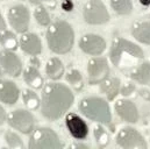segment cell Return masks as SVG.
I'll list each match as a JSON object with an SVG mask.
<instances>
[{
	"mask_svg": "<svg viewBox=\"0 0 150 149\" xmlns=\"http://www.w3.org/2000/svg\"><path fill=\"white\" fill-rule=\"evenodd\" d=\"M116 143L125 149H146L147 143L143 136L134 128L126 127L116 135Z\"/></svg>",
	"mask_w": 150,
	"mask_h": 149,
	"instance_id": "cell-7",
	"label": "cell"
},
{
	"mask_svg": "<svg viewBox=\"0 0 150 149\" xmlns=\"http://www.w3.org/2000/svg\"><path fill=\"white\" fill-rule=\"evenodd\" d=\"M115 111L120 118L128 122H136L139 119V112L134 103L130 100H119L115 103Z\"/></svg>",
	"mask_w": 150,
	"mask_h": 149,
	"instance_id": "cell-15",
	"label": "cell"
},
{
	"mask_svg": "<svg viewBox=\"0 0 150 149\" xmlns=\"http://www.w3.org/2000/svg\"><path fill=\"white\" fill-rule=\"evenodd\" d=\"M32 4H47L49 6H55L56 5V0H28Z\"/></svg>",
	"mask_w": 150,
	"mask_h": 149,
	"instance_id": "cell-30",
	"label": "cell"
},
{
	"mask_svg": "<svg viewBox=\"0 0 150 149\" xmlns=\"http://www.w3.org/2000/svg\"><path fill=\"white\" fill-rule=\"evenodd\" d=\"M8 21L18 33H25L29 27V11L23 5H15L9 8Z\"/></svg>",
	"mask_w": 150,
	"mask_h": 149,
	"instance_id": "cell-9",
	"label": "cell"
},
{
	"mask_svg": "<svg viewBox=\"0 0 150 149\" xmlns=\"http://www.w3.org/2000/svg\"><path fill=\"white\" fill-rule=\"evenodd\" d=\"M123 54H128L135 58H143V50L139 45H136L133 42H129L125 38H116L113 42L111 51H110L111 61L113 62L114 65L120 67Z\"/></svg>",
	"mask_w": 150,
	"mask_h": 149,
	"instance_id": "cell-5",
	"label": "cell"
},
{
	"mask_svg": "<svg viewBox=\"0 0 150 149\" xmlns=\"http://www.w3.org/2000/svg\"><path fill=\"white\" fill-rule=\"evenodd\" d=\"M0 65L4 72L12 77H18L22 70V63L20 58L11 50L0 51Z\"/></svg>",
	"mask_w": 150,
	"mask_h": 149,
	"instance_id": "cell-11",
	"label": "cell"
},
{
	"mask_svg": "<svg viewBox=\"0 0 150 149\" xmlns=\"http://www.w3.org/2000/svg\"><path fill=\"white\" fill-rule=\"evenodd\" d=\"M113 9L122 15L129 14L133 9V4L132 0H112Z\"/></svg>",
	"mask_w": 150,
	"mask_h": 149,
	"instance_id": "cell-24",
	"label": "cell"
},
{
	"mask_svg": "<svg viewBox=\"0 0 150 149\" xmlns=\"http://www.w3.org/2000/svg\"><path fill=\"white\" fill-rule=\"evenodd\" d=\"M28 147L30 149H61L63 146L57 134L50 128H36L30 135Z\"/></svg>",
	"mask_w": 150,
	"mask_h": 149,
	"instance_id": "cell-4",
	"label": "cell"
},
{
	"mask_svg": "<svg viewBox=\"0 0 150 149\" xmlns=\"http://www.w3.org/2000/svg\"><path fill=\"white\" fill-rule=\"evenodd\" d=\"M7 121L11 127L20 131L23 134H28L33 131L35 119L30 112L26 110H15L7 116Z\"/></svg>",
	"mask_w": 150,
	"mask_h": 149,
	"instance_id": "cell-8",
	"label": "cell"
},
{
	"mask_svg": "<svg viewBox=\"0 0 150 149\" xmlns=\"http://www.w3.org/2000/svg\"><path fill=\"white\" fill-rule=\"evenodd\" d=\"M134 90H135L134 84H126V85L121 89V94H123V96H129V94H132V93L134 92Z\"/></svg>",
	"mask_w": 150,
	"mask_h": 149,
	"instance_id": "cell-29",
	"label": "cell"
},
{
	"mask_svg": "<svg viewBox=\"0 0 150 149\" xmlns=\"http://www.w3.org/2000/svg\"><path fill=\"white\" fill-rule=\"evenodd\" d=\"M0 43L1 45L6 49V50H11V51H14L16 50L18 48V40H16V36L9 32V31H6L4 29L0 34Z\"/></svg>",
	"mask_w": 150,
	"mask_h": 149,
	"instance_id": "cell-22",
	"label": "cell"
},
{
	"mask_svg": "<svg viewBox=\"0 0 150 149\" xmlns=\"http://www.w3.org/2000/svg\"><path fill=\"white\" fill-rule=\"evenodd\" d=\"M34 16L38 21V23H40L41 26H47L50 22V15L47 12V9L43 6H38V8L34 12Z\"/></svg>",
	"mask_w": 150,
	"mask_h": 149,
	"instance_id": "cell-26",
	"label": "cell"
},
{
	"mask_svg": "<svg viewBox=\"0 0 150 149\" xmlns=\"http://www.w3.org/2000/svg\"><path fill=\"white\" fill-rule=\"evenodd\" d=\"M140 2H141L142 5H144V6L150 5V0H140Z\"/></svg>",
	"mask_w": 150,
	"mask_h": 149,
	"instance_id": "cell-35",
	"label": "cell"
},
{
	"mask_svg": "<svg viewBox=\"0 0 150 149\" xmlns=\"http://www.w3.org/2000/svg\"><path fill=\"white\" fill-rule=\"evenodd\" d=\"M22 99H23V103L29 109V110H36L40 106V99H38V94L34 92V91H30V90H25L22 92Z\"/></svg>",
	"mask_w": 150,
	"mask_h": 149,
	"instance_id": "cell-23",
	"label": "cell"
},
{
	"mask_svg": "<svg viewBox=\"0 0 150 149\" xmlns=\"http://www.w3.org/2000/svg\"><path fill=\"white\" fill-rule=\"evenodd\" d=\"M23 78H25V82L33 89H40L43 84V78L42 76L40 74L38 70L30 65L28 67L26 70H25V74H23Z\"/></svg>",
	"mask_w": 150,
	"mask_h": 149,
	"instance_id": "cell-19",
	"label": "cell"
},
{
	"mask_svg": "<svg viewBox=\"0 0 150 149\" xmlns=\"http://www.w3.org/2000/svg\"><path fill=\"white\" fill-rule=\"evenodd\" d=\"M47 41L51 51L65 54L71 50L75 41V34L71 26L65 21H56L47 31Z\"/></svg>",
	"mask_w": 150,
	"mask_h": 149,
	"instance_id": "cell-2",
	"label": "cell"
},
{
	"mask_svg": "<svg viewBox=\"0 0 150 149\" xmlns=\"http://www.w3.org/2000/svg\"><path fill=\"white\" fill-rule=\"evenodd\" d=\"M88 79L91 84H97L106 79L110 74V67L105 58H93L87 67Z\"/></svg>",
	"mask_w": 150,
	"mask_h": 149,
	"instance_id": "cell-10",
	"label": "cell"
},
{
	"mask_svg": "<svg viewBox=\"0 0 150 149\" xmlns=\"http://www.w3.org/2000/svg\"><path fill=\"white\" fill-rule=\"evenodd\" d=\"M130 77L141 84L150 85V63L146 62L141 64L130 74Z\"/></svg>",
	"mask_w": 150,
	"mask_h": 149,
	"instance_id": "cell-20",
	"label": "cell"
},
{
	"mask_svg": "<svg viewBox=\"0 0 150 149\" xmlns=\"http://www.w3.org/2000/svg\"><path fill=\"white\" fill-rule=\"evenodd\" d=\"M133 35L137 41L150 44V21L142 22L135 26V28L133 29Z\"/></svg>",
	"mask_w": 150,
	"mask_h": 149,
	"instance_id": "cell-21",
	"label": "cell"
},
{
	"mask_svg": "<svg viewBox=\"0 0 150 149\" xmlns=\"http://www.w3.org/2000/svg\"><path fill=\"white\" fill-rule=\"evenodd\" d=\"M71 148H81V149H85L86 146H83V145H72Z\"/></svg>",
	"mask_w": 150,
	"mask_h": 149,
	"instance_id": "cell-34",
	"label": "cell"
},
{
	"mask_svg": "<svg viewBox=\"0 0 150 149\" xmlns=\"http://www.w3.org/2000/svg\"><path fill=\"white\" fill-rule=\"evenodd\" d=\"M79 47L86 54L100 55L101 53H104V50L106 48V42L99 35L87 34V35L81 37V40L79 42Z\"/></svg>",
	"mask_w": 150,
	"mask_h": 149,
	"instance_id": "cell-12",
	"label": "cell"
},
{
	"mask_svg": "<svg viewBox=\"0 0 150 149\" xmlns=\"http://www.w3.org/2000/svg\"><path fill=\"white\" fill-rule=\"evenodd\" d=\"M6 119H7V115H6V112H5V109H4V107H2L1 105H0V126L5 123Z\"/></svg>",
	"mask_w": 150,
	"mask_h": 149,
	"instance_id": "cell-31",
	"label": "cell"
},
{
	"mask_svg": "<svg viewBox=\"0 0 150 149\" xmlns=\"http://www.w3.org/2000/svg\"><path fill=\"white\" fill-rule=\"evenodd\" d=\"M80 112L88 119L101 122V123H111L112 114L110 111L108 104L101 98H86L83 99L79 104Z\"/></svg>",
	"mask_w": 150,
	"mask_h": 149,
	"instance_id": "cell-3",
	"label": "cell"
},
{
	"mask_svg": "<svg viewBox=\"0 0 150 149\" xmlns=\"http://www.w3.org/2000/svg\"><path fill=\"white\" fill-rule=\"evenodd\" d=\"M19 89L15 83L6 79H0V101L7 105H13L19 99Z\"/></svg>",
	"mask_w": 150,
	"mask_h": 149,
	"instance_id": "cell-14",
	"label": "cell"
},
{
	"mask_svg": "<svg viewBox=\"0 0 150 149\" xmlns=\"http://www.w3.org/2000/svg\"><path fill=\"white\" fill-rule=\"evenodd\" d=\"M84 19L91 25L106 23L110 19L106 6L100 0H91L84 8Z\"/></svg>",
	"mask_w": 150,
	"mask_h": 149,
	"instance_id": "cell-6",
	"label": "cell"
},
{
	"mask_svg": "<svg viewBox=\"0 0 150 149\" xmlns=\"http://www.w3.org/2000/svg\"><path fill=\"white\" fill-rule=\"evenodd\" d=\"M45 72H47L49 78H51L54 80L59 79L64 74V65L58 58H56V57L50 58L47 63Z\"/></svg>",
	"mask_w": 150,
	"mask_h": 149,
	"instance_id": "cell-18",
	"label": "cell"
},
{
	"mask_svg": "<svg viewBox=\"0 0 150 149\" xmlns=\"http://www.w3.org/2000/svg\"><path fill=\"white\" fill-rule=\"evenodd\" d=\"M100 83L101 91L107 96L110 100H113L120 91V80L117 78H106Z\"/></svg>",
	"mask_w": 150,
	"mask_h": 149,
	"instance_id": "cell-17",
	"label": "cell"
},
{
	"mask_svg": "<svg viewBox=\"0 0 150 149\" xmlns=\"http://www.w3.org/2000/svg\"><path fill=\"white\" fill-rule=\"evenodd\" d=\"M20 45L25 53H27L32 56H36L42 50L41 40L38 38V35L32 34V33L23 34L20 37Z\"/></svg>",
	"mask_w": 150,
	"mask_h": 149,
	"instance_id": "cell-16",
	"label": "cell"
},
{
	"mask_svg": "<svg viewBox=\"0 0 150 149\" xmlns=\"http://www.w3.org/2000/svg\"><path fill=\"white\" fill-rule=\"evenodd\" d=\"M0 74H1V70H0Z\"/></svg>",
	"mask_w": 150,
	"mask_h": 149,
	"instance_id": "cell-36",
	"label": "cell"
},
{
	"mask_svg": "<svg viewBox=\"0 0 150 149\" xmlns=\"http://www.w3.org/2000/svg\"><path fill=\"white\" fill-rule=\"evenodd\" d=\"M74 93L71 90L57 83H49L44 86L41 98V112L49 120L59 119L74 103Z\"/></svg>",
	"mask_w": 150,
	"mask_h": 149,
	"instance_id": "cell-1",
	"label": "cell"
},
{
	"mask_svg": "<svg viewBox=\"0 0 150 149\" xmlns=\"http://www.w3.org/2000/svg\"><path fill=\"white\" fill-rule=\"evenodd\" d=\"M65 123H67V127H68L70 134L75 139L81 140L87 136V133H88L87 125L79 115H77L75 113L68 114L67 119H65Z\"/></svg>",
	"mask_w": 150,
	"mask_h": 149,
	"instance_id": "cell-13",
	"label": "cell"
},
{
	"mask_svg": "<svg viewBox=\"0 0 150 149\" xmlns=\"http://www.w3.org/2000/svg\"><path fill=\"white\" fill-rule=\"evenodd\" d=\"M67 80L77 90H79L83 86V77L78 70H71L67 74Z\"/></svg>",
	"mask_w": 150,
	"mask_h": 149,
	"instance_id": "cell-27",
	"label": "cell"
},
{
	"mask_svg": "<svg viewBox=\"0 0 150 149\" xmlns=\"http://www.w3.org/2000/svg\"><path fill=\"white\" fill-rule=\"evenodd\" d=\"M72 7H74V5H72V2H71L70 0H65V1L63 2V8H64L65 11H71Z\"/></svg>",
	"mask_w": 150,
	"mask_h": 149,
	"instance_id": "cell-32",
	"label": "cell"
},
{
	"mask_svg": "<svg viewBox=\"0 0 150 149\" xmlns=\"http://www.w3.org/2000/svg\"><path fill=\"white\" fill-rule=\"evenodd\" d=\"M5 141L8 145V147L13 149H22L23 148V142L22 139L14 132H6L5 133Z\"/></svg>",
	"mask_w": 150,
	"mask_h": 149,
	"instance_id": "cell-25",
	"label": "cell"
},
{
	"mask_svg": "<svg viewBox=\"0 0 150 149\" xmlns=\"http://www.w3.org/2000/svg\"><path fill=\"white\" fill-rule=\"evenodd\" d=\"M4 29H6V22H5L4 18H2V15L0 13V31H4Z\"/></svg>",
	"mask_w": 150,
	"mask_h": 149,
	"instance_id": "cell-33",
	"label": "cell"
},
{
	"mask_svg": "<svg viewBox=\"0 0 150 149\" xmlns=\"http://www.w3.org/2000/svg\"><path fill=\"white\" fill-rule=\"evenodd\" d=\"M94 136L97 139V142L101 147H105L108 143V134H107V132L103 127H100V126L96 127V129H94Z\"/></svg>",
	"mask_w": 150,
	"mask_h": 149,
	"instance_id": "cell-28",
	"label": "cell"
}]
</instances>
